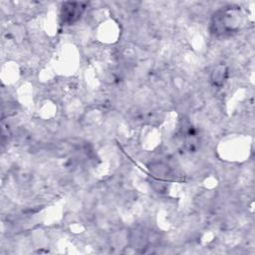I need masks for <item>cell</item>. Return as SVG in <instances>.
<instances>
[{"instance_id":"1","label":"cell","mask_w":255,"mask_h":255,"mask_svg":"<svg viewBox=\"0 0 255 255\" xmlns=\"http://www.w3.org/2000/svg\"><path fill=\"white\" fill-rule=\"evenodd\" d=\"M236 16H239L238 11L227 7L226 9L219 10L212 17V31L216 35H226L234 31L237 25Z\"/></svg>"},{"instance_id":"2","label":"cell","mask_w":255,"mask_h":255,"mask_svg":"<svg viewBox=\"0 0 255 255\" xmlns=\"http://www.w3.org/2000/svg\"><path fill=\"white\" fill-rule=\"evenodd\" d=\"M84 6L82 3H64L62 7V13H61V18L65 23L71 24L77 21L83 11H84Z\"/></svg>"},{"instance_id":"3","label":"cell","mask_w":255,"mask_h":255,"mask_svg":"<svg viewBox=\"0 0 255 255\" xmlns=\"http://www.w3.org/2000/svg\"><path fill=\"white\" fill-rule=\"evenodd\" d=\"M225 74H226V71H225L224 67H222V66L216 67L212 72V81H213V83L218 85V86L221 85L222 82L225 79Z\"/></svg>"}]
</instances>
